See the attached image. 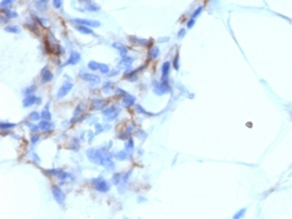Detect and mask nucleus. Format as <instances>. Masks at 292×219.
<instances>
[{
	"mask_svg": "<svg viewBox=\"0 0 292 219\" xmlns=\"http://www.w3.org/2000/svg\"><path fill=\"white\" fill-rule=\"evenodd\" d=\"M87 157L88 159L93 162L94 164H98V165H103L105 160V157H107V153H103L102 149H89L87 150Z\"/></svg>",
	"mask_w": 292,
	"mask_h": 219,
	"instance_id": "1",
	"label": "nucleus"
},
{
	"mask_svg": "<svg viewBox=\"0 0 292 219\" xmlns=\"http://www.w3.org/2000/svg\"><path fill=\"white\" fill-rule=\"evenodd\" d=\"M154 94L157 95H163V94H167L171 91V88L168 85V80L167 79H162L159 83H154Z\"/></svg>",
	"mask_w": 292,
	"mask_h": 219,
	"instance_id": "2",
	"label": "nucleus"
},
{
	"mask_svg": "<svg viewBox=\"0 0 292 219\" xmlns=\"http://www.w3.org/2000/svg\"><path fill=\"white\" fill-rule=\"evenodd\" d=\"M93 185H94L95 190L100 191V193H107V191H109V189H111L109 183L105 179H103V178H95V179H93Z\"/></svg>",
	"mask_w": 292,
	"mask_h": 219,
	"instance_id": "3",
	"label": "nucleus"
},
{
	"mask_svg": "<svg viewBox=\"0 0 292 219\" xmlns=\"http://www.w3.org/2000/svg\"><path fill=\"white\" fill-rule=\"evenodd\" d=\"M118 114H119V108L117 105H112V107H108L103 110V117L107 120H114L118 117Z\"/></svg>",
	"mask_w": 292,
	"mask_h": 219,
	"instance_id": "4",
	"label": "nucleus"
},
{
	"mask_svg": "<svg viewBox=\"0 0 292 219\" xmlns=\"http://www.w3.org/2000/svg\"><path fill=\"white\" fill-rule=\"evenodd\" d=\"M71 88H73V83L71 81H64V84L59 88V90L57 93V99H63L64 97H67L68 93L71 90Z\"/></svg>",
	"mask_w": 292,
	"mask_h": 219,
	"instance_id": "5",
	"label": "nucleus"
},
{
	"mask_svg": "<svg viewBox=\"0 0 292 219\" xmlns=\"http://www.w3.org/2000/svg\"><path fill=\"white\" fill-rule=\"evenodd\" d=\"M51 193H53V197H54V199H55L57 203L63 204L65 202V194L63 193V190H61L58 185H54L53 188H51Z\"/></svg>",
	"mask_w": 292,
	"mask_h": 219,
	"instance_id": "6",
	"label": "nucleus"
},
{
	"mask_svg": "<svg viewBox=\"0 0 292 219\" xmlns=\"http://www.w3.org/2000/svg\"><path fill=\"white\" fill-rule=\"evenodd\" d=\"M73 23H75L77 25H87L90 26V28H98L100 26V23L97 21V20H88V19H73L71 20Z\"/></svg>",
	"mask_w": 292,
	"mask_h": 219,
	"instance_id": "7",
	"label": "nucleus"
},
{
	"mask_svg": "<svg viewBox=\"0 0 292 219\" xmlns=\"http://www.w3.org/2000/svg\"><path fill=\"white\" fill-rule=\"evenodd\" d=\"M79 77L82 78L84 81H88V83H99L100 81V78L98 75H94V74H89V73H85V71H80L79 73Z\"/></svg>",
	"mask_w": 292,
	"mask_h": 219,
	"instance_id": "8",
	"label": "nucleus"
},
{
	"mask_svg": "<svg viewBox=\"0 0 292 219\" xmlns=\"http://www.w3.org/2000/svg\"><path fill=\"white\" fill-rule=\"evenodd\" d=\"M42 99L40 98H36L35 95H26V98L23 100V107L24 108H28V107H32L33 104H40Z\"/></svg>",
	"mask_w": 292,
	"mask_h": 219,
	"instance_id": "9",
	"label": "nucleus"
},
{
	"mask_svg": "<svg viewBox=\"0 0 292 219\" xmlns=\"http://www.w3.org/2000/svg\"><path fill=\"white\" fill-rule=\"evenodd\" d=\"M80 59H82V56L78 51H71L69 59L65 61L64 65H75V64H78L79 61H80Z\"/></svg>",
	"mask_w": 292,
	"mask_h": 219,
	"instance_id": "10",
	"label": "nucleus"
},
{
	"mask_svg": "<svg viewBox=\"0 0 292 219\" xmlns=\"http://www.w3.org/2000/svg\"><path fill=\"white\" fill-rule=\"evenodd\" d=\"M39 128H40V130H43V132H51L54 129V124L51 123L50 120H45V119H43L42 122H39Z\"/></svg>",
	"mask_w": 292,
	"mask_h": 219,
	"instance_id": "11",
	"label": "nucleus"
},
{
	"mask_svg": "<svg viewBox=\"0 0 292 219\" xmlns=\"http://www.w3.org/2000/svg\"><path fill=\"white\" fill-rule=\"evenodd\" d=\"M53 73L48 69V67L43 68L42 70V83H49V81L53 80Z\"/></svg>",
	"mask_w": 292,
	"mask_h": 219,
	"instance_id": "12",
	"label": "nucleus"
},
{
	"mask_svg": "<svg viewBox=\"0 0 292 219\" xmlns=\"http://www.w3.org/2000/svg\"><path fill=\"white\" fill-rule=\"evenodd\" d=\"M123 104H124L127 108H130L132 105L136 104V98L133 97V95H130V94L127 93L124 97H123Z\"/></svg>",
	"mask_w": 292,
	"mask_h": 219,
	"instance_id": "13",
	"label": "nucleus"
},
{
	"mask_svg": "<svg viewBox=\"0 0 292 219\" xmlns=\"http://www.w3.org/2000/svg\"><path fill=\"white\" fill-rule=\"evenodd\" d=\"M113 45V48H115L117 50L119 51V54H121L122 56H125V55H128V49H127V48L123 45V44H121V43H113L112 44Z\"/></svg>",
	"mask_w": 292,
	"mask_h": 219,
	"instance_id": "14",
	"label": "nucleus"
},
{
	"mask_svg": "<svg viewBox=\"0 0 292 219\" xmlns=\"http://www.w3.org/2000/svg\"><path fill=\"white\" fill-rule=\"evenodd\" d=\"M171 69V61H164L162 65V79H167Z\"/></svg>",
	"mask_w": 292,
	"mask_h": 219,
	"instance_id": "15",
	"label": "nucleus"
},
{
	"mask_svg": "<svg viewBox=\"0 0 292 219\" xmlns=\"http://www.w3.org/2000/svg\"><path fill=\"white\" fill-rule=\"evenodd\" d=\"M78 32H80L82 34H88V35H93L94 32L90 29V26H87V25H78L77 26Z\"/></svg>",
	"mask_w": 292,
	"mask_h": 219,
	"instance_id": "16",
	"label": "nucleus"
},
{
	"mask_svg": "<svg viewBox=\"0 0 292 219\" xmlns=\"http://www.w3.org/2000/svg\"><path fill=\"white\" fill-rule=\"evenodd\" d=\"M129 39H130V40H134L133 43H138V44H140V45H144V46H147V45H149V44H150L149 40H147V39H142V38L129 36Z\"/></svg>",
	"mask_w": 292,
	"mask_h": 219,
	"instance_id": "17",
	"label": "nucleus"
},
{
	"mask_svg": "<svg viewBox=\"0 0 292 219\" xmlns=\"http://www.w3.org/2000/svg\"><path fill=\"white\" fill-rule=\"evenodd\" d=\"M133 58H130V56H128V55H125V56H122V60H121V67H129L130 64L133 63Z\"/></svg>",
	"mask_w": 292,
	"mask_h": 219,
	"instance_id": "18",
	"label": "nucleus"
},
{
	"mask_svg": "<svg viewBox=\"0 0 292 219\" xmlns=\"http://www.w3.org/2000/svg\"><path fill=\"white\" fill-rule=\"evenodd\" d=\"M93 104H94V109H103V107L107 104V101L104 99H95Z\"/></svg>",
	"mask_w": 292,
	"mask_h": 219,
	"instance_id": "19",
	"label": "nucleus"
},
{
	"mask_svg": "<svg viewBox=\"0 0 292 219\" xmlns=\"http://www.w3.org/2000/svg\"><path fill=\"white\" fill-rule=\"evenodd\" d=\"M148 55H149L150 59H156V58H158V55H159V48L158 46L152 48V49L148 51Z\"/></svg>",
	"mask_w": 292,
	"mask_h": 219,
	"instance_id": "20",
	"label": "nucleus"
},
{
	"mask_svg": "<svg viewBox=\"0 0 292 219\" xmlns=\"http://www.w3.org/2000/svg\"><path fill=\"white\" fill-rule=\"evenodd\" d=\"M3 11H4V14L8 16L9 19H14V18H18V13L13 11V10H9V9H5L3 8Z\"/></svg>",
	"mask_w": 292,
	"mask_h": 219,
	"instance_id": "21",
	"label": "nucleus"
},
{
	"mask_svg": "<svg viewBox=\"0 0 292 219\" xmlns=\"http://www.w3.org/2000/svg\"><path fill=\"white\" fill-rule=\"evenodd\" d=\"M83 10H87V11H99L100 8H99V5L92 3V4H89V5H85V8Z\"/></svg>",
	"mask_w": 292,
	"mask_h": 219,
	"instance_id": "22",
	"label": "nucleus"
},
{
	"mask_svg": "<svg viewBox=\"0 0 292 219\" xmlns=\"http://www.w3.org/2000/svg\"><path fill=\"white\" fill-rule=\"evenodd\" d=\"M48 108H49V104L45 107V109L43 110V113H42V119H45V120H50L51 119V114H50V112L48 110Z\"/></svg>",
	"mask_w": 292,
	"mask_h": 219,
	"instance_id": "23",
	"label": "nucleus"
},
{
	"mask_svg": "<svg viewBox=\"0 0 292 219\" xmlns=\"http://www.w3.org/2000/svg\"><path fill=\"white\" fill-rule=\"evenodd\" d=\"M115 157H117V159H118V160H124V159L128 158V152H125V150H121V152H118V153L115 154Z\"/></svg>",
	"mask_w": 292,
	"mask_h": 219,
	"instance_id": "24",
	"label": "nucleus"
},
{
	"mask_svg": "<svg viewBox=\"0 0 292 219\" xmlns=\"http://www.w3.org/2000/svg\"><path fill=\"white\" fill-rule=\"evenodd\" d=\"M5 32L18 34V33H20V28H19V26H16V25H13V26H6V28H5Z\"/></svg>",
	"mask_w": 292,
	"mask_h": 219,
	"instance_id": "25",
	"label": "nucleus"
},
{
	"mask_svg": "<svg viewBox=\"0 0 292 219\" xmlns=\"http://www.w3.org/2000/svg\"><path fill=\"white\" fill-rule=\"evenodd\" d=\"M40 118H42V114H39L38 112H33V113H30V115H29V119L30 120H34V122H38Z\"/></svg>",
	"mask_w": 292,
	"mask_h": 219,
	"instance_id": "26",
	"label": "nucleus"
},
{
	"mask_svg": "<svg viewBox=\"0 0 292 219\" xmlns=\"http://www.w3.org/2000/svg\"><path fill=\"white\" fill-rule=\"evenodd\" d=\"M0 126H1V130H4V129H10V128H15L16 126V124H14V123H5V122H1L0 123Z\"/></svg>",
	"mask_w": 292,
	"mask_h": 219,
	"instance_id": "27",
	"label": "nucleus"
},
{
	"mask_svg": "<svg viewBox=\"0 0 292 219\" xmlns=\"http://www.w3.org/2000/svg\"><path fill=\"white\" fill-rule=\"evenodd\" d=\"M99 71L100 73H103V74H108L109 71V65H107V64H100L99 63Z\"/></svg>",
	"mask_w": 292,
	"mask_h": 219,
	"instance_id": "28",
	"label": "nucleus"
},
{
	"mask_svg": "<svg viewBox=\"0 0 292 219\" xmlns=\"http://www.w3.org/2000/svg\"><path fill=\"white\" fill-rule=\"evenodd\" d=\"M88 68L90 70H98L99 69V63H98V61H89V63H88Z\"/></svg>",
	"mask_w": 292,
	"mask_h": 219,
	"instance_id": "29",
	"label": "nucleus"
},
{
	"mask_svg": "<svg viewBox=\"0 0 292 219\" xmlns=\"http://www.w3.org/2000/svg\"><path fill=\"white\" fill-rule=\"evenodd\" d=\"M133 148H134V142H133V139H132V138L127 139V143H125V149L129 152V150H132Z\"/></svg>",
	"mask_w": 292,
	"mask_h": 219,
	"instance_id": "30",
	"label": "nucleus"
},
{
	"mask_svg": "<svg viewBox=\"0 0 292 219\" xmlns=\"http://www.w3.org/2000/svg\"><path fill=\"white\" fill-rule=\"evenodd\" d=\"M35 89H36L35 85H32V87H29V88L24 89V94H25V95H32V94L34 93V91H35Z\"/></svg>",
	"mask_w": 292,
	"mask_h": 219,
	"instance_id": "31",
	"label": "nucleus"
},
{
	"mask_svg": "<svg viewBox=\"0 0 292 219\" xmlns=\"http://www.w3.org/2000/svg\"><path fill=\"white\" fill-rule=\"evenodd\" d=\"M47 3H48L47 0H38L35 4H36V6H38V9H42V10H44V9H45Z\"/></svg>",
	"mask_w": 292,
	"mask_h": 219,
	"instance_id": "32",
	"label": "nucleus"
},
{
	"mask_svg": "<svg viewBox=\"0 0 292 219\" xmlns=\"http://www.w3.org/2000/svg\"><path fill=\"white\" fill-rule=\"evenodd\" d=\"M112 88H113V83L112 81H107V83L103 85V91H104V93H108Z\"/></svg>",
	"mask_w": 292,
	"mask_h": 219,
	"instance_id": "33",
	"label": "nucleus"
},
{
	"mask_svg": "<svg viewBox=\"0 0 292 219\" xmlns=\"http://www.w3.org/2000/svg\"><path fill=\"white\" fill-rule=\"evenodd\" d=\"M121 178H122V174H114V175H113V183H114L115 185H118V184L122 182Z\"/></svg>",
	"mask_w": 292,
	"mask_h": 219,
	"instance_id": "34",
	"label": "nucleus"
},
{
	"mask_svg": "<svg viewBox=\"0 0 292 219\" xmlns=\"http://www.w3.org/2000/svg\"><path fill=\"white\" fill-rule=\"evenodd\" d=\"M51 3H53L54 9H60L61 5H63V0H53Z\"/></svg>",
	"mask_w": 292,
	"mask_h": 219,
	"instance_id": "35",
	"label": "nucleus"
},
{
	"mask_svg": "<svg viewBox=\"0 0 292 219\" xmlns=\"http://www.w3.org/2000/svg\"><path fill=\"white\" fill-rule=\"evenodd\" d=\"M202 10H203V6H198V8H197V9H196L194 11H193V14H192V18H193V19H196V18H197V16H198V15H200L201 13H202Z\"/></svg>",
	"mask_w": 292,
	"mask_h": 219,
	"instance_id": "36",
	"label": "nucleus"
},
{
	"mask_svg": "<svg viewBox=\"0 0 292 219\" xmlns=\"http://www.w3.org/2000/svg\"><path fill=\"white\" fill-rule=\"evenodd\" d=\"M178 61H179V55L177 54V55L174 56V60H173V67H174V69L176 70L179 69V63H178Z\"/></svg>",
	"mask_w": 292,
	"mask_h": 219,
	"instance_id": "37",
	"label": "nucleus"
},
{
	"mask_svg": "<svg viewBox=\"0 0 292 219\" xmlns=\"http://www.w3.org/2000/svg\"><path fill=\"white\" fill-rule=\"evenodd\" d=\"M136 109H137V112H138V113H142V114H146V115H152L150 113H148V112L144 110V109H143L142 107H140L139 104H137V105H136Z\"/></svg>",
	"mask_w": 292,
	"mask_h": 219,
	"instance_id": "38",
	"label": "nucleus"
},
{
	"mask_svg": "<svg viewBox=\"0 0 292 219\" xmlns=\"http://www.w3.org/2000/svg\"><path fill=\"white\" fill-rule=\"evenodd\" d=\"M245 213H246V208H243V209H241L238 212V213H236L235 215H233V218L235 219H237V218H242L243 215H245Z\"/></svg>",
	"mask_w": 292,
	"mask_h": 219,
	"instance_id": "39",
	"label": "nucleus"
},
{
	"mask_svg": "<svg viewBox=\"0 0 292 219\" xmlns=\"http://www.w3.org/2000/svg\"><path fill=\"white\" fill-rule=\"evenodd\" d=\"M13 1H15V0H3V1H1V8H6V5H10Z\"/></svg>",
	"mask_w": 292,
	"mask_h": 219,
	"instance_id": "40",
	"label": "nucleus"
},
{
	"mask_svg": "<svg viewBox=\"0 0 292 219\" xmlns=\"http://www.w3.org/2000/svg\"><path fill=\"white\" fill-rule=\"evenodd\" d=\"M194 23H196V21H194V19H193V18L189 19V20H188V23H187V28H188V29L193 28V26H194Z\"/></svg>",
	"mask_w": 292,
	"mask_h": 219,
	"instance_id": "41",
	"label": "nucleus"
},
{
	"mask_svg": "<svg viewBox=\"0 0 292 219\" xmlns=\"http://www.w3.org/2000/svg\"><path fill=\"white\" fill-rule=\"evenodd\" d=\"M83 108H84V104H80V105H79V107H78L77 109H75V114H74V117H77V114H80V113H82V109H83Z\"/></svg>",
	"mask_w": 292,
	"mask_h": 219,
	"instance_id": "42",
	"label": "nucleus"
},
{
	"mask_svg": "<svg viewBox=\"0 0 292 219\" xmlns=\"http://www.w3.org/2000/svg\"><path fill=\"white\" fill-rule=\"evenodd\" d=\"M38 142H39V135L34 134V135L32 136V143H33V144H36Z\"/></svg>",
	"mask_w": 292,
	"mask_h": 219,
	"instance_id": "43",
	"label": "nucleus"
},
{
	"mask_svg": "<svg viewBox=\"0 0 292 219\" xmlns=\"http://www.w3.org/2000/svg\"><path fill=\"white\" fill-rule=\"evenodd\" d=\"M184 35H185V30H184V29H181L177 36H178V39H182V38H183Z\"/></svg>",
	"mask_w": 292,
	"mask_h": 219,
	"instance_id": "44",
	"label": "nucleus"
},
{
	"mask_svg": "<svg viewBox=\"0 0 292 219\" xmlns=\"http://www.w3.org/2000/svg\"><path fill=\"white\" fill-rule=\"evenodd\" d=\"M117 94L123 95V97H124V95L127 94V91H124V90H123V89H121V88H118V89H117Z\"/></svg>",
	"mask_w": 292,
	"mask_h": 219,
	"instance_id": "45",
	"label": "nucleus"
},
{
	"mask_svg": "<svg viewBox=\"0 0 292 219\" xmlns=\"http://www.w3.org/2000/svg\"><path fill=\"white\" fill-rule=\"evenodd\" d=\"M95 129H97V133H102L103 126H102L100 124H95Z\"/></svg>",
	"mask_w": 292,
	"mask_h": 219,
	"instance_id": "46",
	"label": "nucleus"
},
{
	"mask_svg": "<svg viewBox=\"0 0 292 219\" xmlns=\"http://www.w3.org/2000/svg\"><path fill=\"white\" fill-rule=\"evenodd\" d=\"M79 1L84 3L85 5H89V4H92V3H94V1H93V0H79Z\"/></svg>",
	"mask_w": 292,
	"mask_h": 219,
	"instance_id": "47",
	"label": "nucleus"
},
{
	"mask_svg": "<svg viewBox=\"0 0 292 219\" xmlns=\"http://www.w3.org/2000/svg\"><path fill=\"white\" fill-rule=\"evenodd\" d=\"M8 21H9V18H8V16H6V15H5V16L3 15V16H1V23H8Z\"/></svg>",
	"mask_w": 292,
	"mask_h": 219,
	"instance_id": "48",
	"label": "nucleus"
},
{
	"mask_svg": "<svg viewBox=\"0 0 292 219\" xmlns=\"http://www.w3.org/2000/svg\"><path fill=\"white\" fill-rule=\"evenodd\" d=\"M118 73H119V71H118V70H113V71H112V73H108V77H114V75H117V74H118Z\"/></svg>",
	"mask_w": 292,
	"mask_h": 219,
	"instance_id": "49",
	"label": "nucleus"
}]
</instances>
